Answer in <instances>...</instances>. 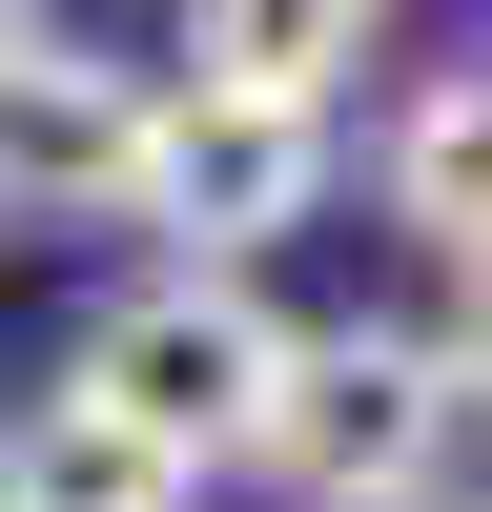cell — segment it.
Returning <instances> with one entry per match:
<instances>
[{
  "mask_svg": "<svg viewBox=\"0 0 492 512\" xmlns=\"http://www.w3.org/2000/svg\"><path fill=\"white\" fill-rule=\"evenodd\" d=\"M164 185V82L144 62H82V41H41L21 82H0V226H144Z\"/></svg>",
  "mask_w": 492,
  "mask_h": 512,
  "instance_id": "cell-3",
  "label": "cell"
},
{
  "mask_svg": "<svg viewBox=\"0 0 492 512\" xmlns=\"http://www.w3.org/2000/svg\"><path fill=\"white\" fill-rule=\"evenodd\" d=\"M431 369H451V431H492V267H451V328H431Z\"/></svg>",
  "mask_w": 492,
  "mask_h": 512,
  "instance_id": "cell-8",
  "label": "cell"
},
{
  "mask_svg": "<svg viewBox=\"0 0 492 512\" xmlns=\"http://www.w3.org/2000/svg\"><path fill=\"white\" fill-rule=\"evenodd\" d=\"M431 512H472V492H431Z\"/></svg>",
  "mask_w": 492,
  "mask_h": 512,
  "instance_id": "cell-10",
  "label": "cell"
},
{
  "mask_svg": "<svg viewBox=\"0 0 492 512\" xmlns=\"http://www.w3.org/2000/svg\"><path fill=\"white\" fill-rule=\"evenodd\" d=\"M308 205H328V123L164 82V185H144V226H185V267H246V246L308 226Z\"/></svg>",
  "mask_w": 492,
  "mask_h": 512,
  "instance_id": "cell-4",
  "label": "cell"
},
{
  "mask_svg": "<svg viewBox=\"0 0 492 512\" xmlns=\"http://www.w3.org/2000/svg\"><path fill=\"white\" fill-rule=\"evenodd\" d=\"M21 62H41V0H0V82H21Z\"/></svg>",
  "mask_w": 492,
  "mask_h": 512,
  "instance_id": "cell-9",
  "label": "cell"
},
{
  "mask_svg": "<svg viewBox=\"0 0 492 512\" xmlns=\"http://www.w3.org/2000/svg\"><path fill=\"white\" fill-rule=\"evenodd\" d=\"M287 349H308V328H287L246 267H144L103 328H82V369H62V390L103 410V431H144L164 472L205 492V472H246V451H267V410H287Z\"/></svg>",
  "mask_w": 492,
  "mask_h": 512,
  "instance_id": "cell-1",
  "label": "cell"
},
{
  "mask_svg": "<svg viewBox=\"0 0 492 512\" xmlns=\"http://www.w3.org/2000/svg\"><path fill=\"white\" fill-rule=\"evenodd\" d=\"M451 451H472V431H451L431 328H308V349H287V410H267V451H246V472L308 492V512H431Z\"/></svg>",
  "mask_w": 492,
  "mask_h": 512,
  "instance_id": "cell-2",
  "label": "cell"
},
{
  "mask_svg": "<svg viewBox=\"0 0 492 512\" xmlns=\"http://www.w3.org/2000/svg\"><path fill=\"white\" fill-rule=\"evenodd\" d=\"M369 62V0H185V82L205 103H287L328 123V82Z\"/></svg>",
  "mask_w": 492,
  "mask_h": 512,
  "instance_id": "cell-5",
  "label": "cell"
},
{
  "mask_svg": "<svg viewBox=\"0 0 492 512\" xmlns=\"http://www.w3.org/2000/svg\"><path fill=\"white\" fill-rule=\"evenodd\" d=\"M390 226H410V246H451V267H492V62L390 103Z\"/></svg>",
  "mask_w": 492,
  "mask_h": 512,
  "instance_id": "cell-7",
  "label": "cell"
},
{
  "mask_svg": "<svg viewBox=\"0 0 492 512\" xmlns=\"http://www.w3.org/2000/svg\"><path fill=\"white\" fill-rule=\"evenodd\" d=\"M0 512H185V472L103 431L82 390H0Z\"/></svg>",
  "mask_w": 492,
  "mask_h": 512,
  "instance_id": "cell-6",
  "label": "cell"
}]
</instances>
